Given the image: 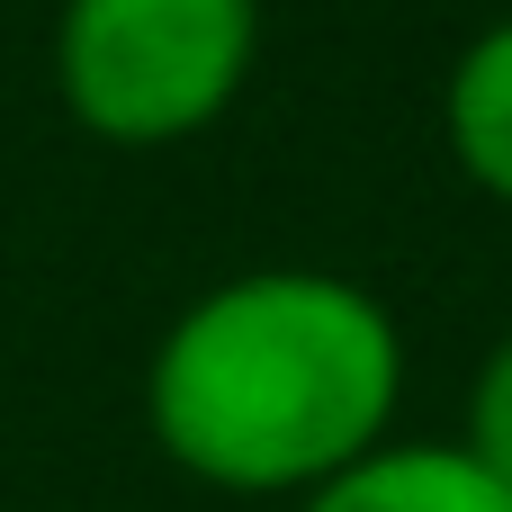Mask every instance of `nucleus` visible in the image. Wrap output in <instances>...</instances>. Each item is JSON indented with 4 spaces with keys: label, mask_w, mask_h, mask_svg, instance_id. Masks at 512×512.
Instances as JSON below:
<instances>
[{
    "label": "nucleus",
    "mask_w": 512,
    "mask_h": 512,
    "mask_svg": "<svg viewBox=\"0 0 512 512\" xmlns=\"http://www.w3.org/2000/svg\"><path fill=\"white\" fill-rule=\"evenodd\" d=\"M405 405L396 315L315 261H261L198 288L144 369V423L171 468L225 495H315Z\"/></svg>",
    "instance_id": "1"
},
{
    "label": "nucleus",
    "mask_w": 512,
    "mask_h": 512,
    "mask_svg": "<svg viewBox=\"0 0 512 512\" xmlns=\"http://www.w3.org/2000/svg\"><path fill=\"white\" fill-rule=\"evenodd\" d=\"M261 54V0H63L54 90L99 144H180L234 108Z\"/></svg>",
    "instance_id": "2"
},
{
    "label": "nucleus",
    "mask_w": 512,
    "mask_h": 512,
    "mask_svg": "<svg viewBox=\"0 0 512 512\" xmlns=\"http://www.w3.org/2000/svg\"><path fill=\"white\" fill-rule=\"evenodd\" d=\"M297 512H512V486H495L459 441H387L333 486L297 495Z\"/></svg>",
    "instance_id": "3"
},
{
    "label": "nucleus",
    "mask_w": 512,
    "mask_h": 512,
    "mask_svg": "<svg viewBox=\"0 0 512 512\" xmlns=\"http://www.w3.org/2000/svg\"><path fill=\"white\" fill-rule=\"evenodd\" d=\"M441 135H450L459 171H468L486 198L512 207V18L477 27V36L459 45V63H450V81H441Z\"/></svg>",
    "instance_id": "4"
},
{
    "label": "nucleus",
    "mask_w": 512,
    "mask_h": 512,
    "mask_svg": "<svg viewBox=\"0 0 512 512\" xmlns=\"http://www.w3.org/2000/svg\"><path fill=\"white\" fill-rule=\"evenodd\" d=\"M495 486H512V333H495V351L468 378V441H459Z\"/></svg>",
    "instance_id": "5"
}]
</instances>
